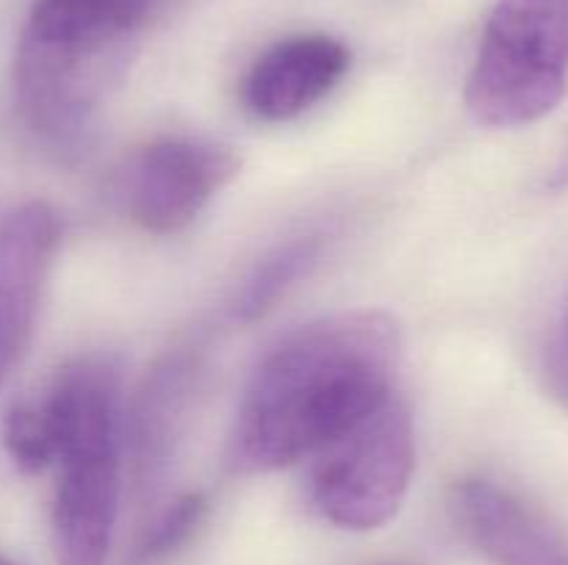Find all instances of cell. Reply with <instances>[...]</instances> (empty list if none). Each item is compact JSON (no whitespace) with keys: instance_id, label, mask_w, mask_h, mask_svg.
Segmentation results:
<instances>
[{"instance_id":"cell-3","label":"cell","mask_w":568,"mask_h":565,"mask_svg":"<svg viewBox=\"0 0 568 565\" xmlns=\"http://www.w3.org/2000/svg\"><path fill=\"white\" fill-rule=\"evenodd\" d=\"M53 432L59 482L53 548L59 565H105L120 513V374L103 358L59 369L39 399Z\"/></svg>"},{"instance_id":"cell-6","label":"cell","mask_w":568,"mask_h":565,"mask_svg":"<svg viewBox=\"0 0 568 565\" xmlns=\"http://www.w3.org/2000/svg\"><path fill=\"white\" fill-rule=\"evenodd\" d=\"M236 172L239 158L227 147L200 138H159L128 166L125 208L139 227L170 236L192 225Z\"/></svg>"},{"instance_id":"cell-5","label":"cell","mask_w":568,"mask_h":565,"mask_svg":"<svg viewBox=\"0 0 568 565\" xmlns=\"http://www.w3.org/2000/svg\"><path fill=\"white\" fill-rule=\"evenodd\" d=\"M314 458V507L342 530H381L403 507L414 476L416 446L408 404L392 393Z\"/></svg>"},{"instance_id":"cell-10","label":"cell","mask_w":568,"mask_h":565,"mask_svg":"<svg viewBox=\"0 0 568 565\" xmlns=\"http://www.w3.org/2000/svg\"><path fill=\"white\" fill-rule=\"evenodd\" d=\"M194 374H197V363L192 355L178 352L166 358L144 382L142 397L136 399V408L131 413V427H128L133 463L142 482L159 476V471L170 460L172 443L186 413Z\"/></svg>"},{"instance_id":"cell-8","label":"cell","mask_w":568,"mask_h":565,"mask_svg":"<svg viewBox=\"0 0 568 565\" xmlns=\"http://www.w3.org/2000/svg\"><path fill=\"white\" fill-rule=\"evenodd\" d=\"M449 513L466 543L491 565H568L564 532L497 482H458Z\"/></svg>"},{"instance_id":"cell-15","label":"cell","mask_w":568,"mask_h":565,"mask_svg":"<svg viewBox=\"0 0 568 565\" xmlns=\"http://www.w3.org/2000/svg\"><path fill=\"white\" fill-rule=\"evenodd\" d=\"M0 565H14V563H11L9 557H3V554H0Z\"/></svg>"},{"instance_id":"cell-7","label":"cell","mask_w":568,"mask_h":565,"mask_svg":"<svg viewBox=\"0 0 568 565\" xmlns=\"http://www.w3.org/2000/svg\"><path fill=\"white\" fill-rule=\"evenodd\" d=\"M59 236V216L48 203H26L0 219V388L33 336Z\"/></svg>"},{"instance_id":"cell-13","label":"cell","mask_w":568,"mask_h":565,"mask_svg":"<svg viewBox=\"0 0 568 565\" xmlns=\"http://www.w3.org/2000/svg\"><path fill=\"white\" fill-rule=\"evenodd\" d=\"M0 438L11 463L26 474H39L53 465L55 446L39 399H17L9 404L0 424Z\"/></svg>"},{"instance_id":"cell-2","label":"cell","mask_w":568,"mask_h":565,"mask_svg":"<svg viewBox=\"0 0 568 565\" xmlns=\"http://www.w3.org/2000/svg\"><path fill=\"white\" fill-rule=\"evenodd\" d=\"M164 0H37L17 48L22 116L44 142L75 144L105 86Z\"/></svg>"},{"instance_id":"cell-12","label":"cell","mask_w":568,"mask_h":565,"mask_svg":"<svg viewBox=\"0 0 568 565\" xmlns=\"http://www.w3.org/2000/svg\"><path fill=\"white\" fill-rule=\"evenodd\" d=\"M205 513H209V499L200 491H189L172 499L164 510L155 513V518L136 541L131 565H155L172 557L178 548L192 541L194 532L205 521Z\"/></svg>"},{"instance_id":"cell-4","label":"cell","mask_w":568,"mask_h":565,"mask_svg":"<svg viewBox=\"0 0 568 565\" xmlns=\"http://www.w3.org/2000/svg\"><path fill=\"white\" fill-rule=\"evenodd\" d=\"M568 92V0H497L483 31L466 105L480 125L538 122Z\"/></svg>"},{"instance_id":"cell-11","label":"cell","mask_w":568,"mask_h":565,"mask_svg":"<svg viewBox=\"0 0 568 565\" xmlns=\"http://www.w3.org/2000/svg\"><path fill=\"white\" fill-rule=\"evenodd\" d=\"M322 253H325V236L322 233L297 236L272 249L244 280L236 299V319L255 321L270 314L277 299L286 297L288 288L297 286L320 264Z\"/></svg>"},{"instance_id":"cell-9","label":"cell","mask_w":568,"mask_h":565,"mask_svg":"<svg viewBox=\"0 0 568 565\" xmlns=\"http://www.w3.org/2000/svg\"><path fill=\"white\" fill-rule=\"evenodd\" d=\"M349 70V50L325 33H300L258 55L244 81V103L258 120L286 122L338 86Z\"/></svg>"},{"instance_id":"cell-14","label":"cell","mask_w":568,"mask_h":565,"mask_svg":"<svg viewBox=\"0 0 568 565\" xmlns=\"http://www.w3.org/2000/svg\"><path fill=\"white\" fill-rule=\"evenodd\" d=\"M549 377H552L555 382V391L568 399V321H566V332L552 347V358H549Z\"/></svg>"},{"instance_id":"cell-1","label":"cell","mask_w":568,"mask_h":565,"mask_svg":"<svg viewBox=\"0 0 568 565\" xmlns=\"http://www.w3.org/2000/svg\"><path fill=\"white\" fill-rule=\"evenodd\" d=\"M399 349L397 321L381 310L336 314L294 330L261 360L244 391L233 465L275 471L320 452L392 397Z\"/></svg>"}]
</instances>
